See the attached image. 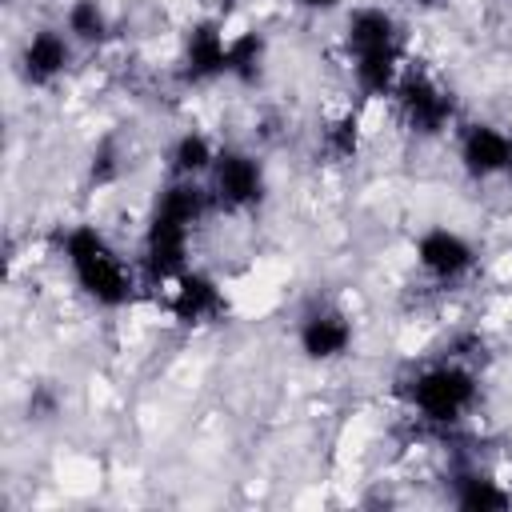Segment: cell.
<instances>
[{
    "instance_id": "8fae6325",
    "label": "cell",
    "mask_w": 512,
    "mask_h": 512,
    "mask_svg": "<svg viewBox=\"0 0 512 512\" xmlns=\"http://www.w3.org/2000/svg\"><path fill=\"white\" fill-rule=\"evenodd\" d=\"M228 44H232V36L224 32L220 20H196L184 32V44H180L184 80H192V84L228 80Z\"/></svg>"
},
{
    "instance_id": "7c38bea8",
    "label": "cell",
    "mask_w": 512,
    "mask_h": 512,
    "mask_svg": "<svg viewBox=\"0 0 512 512\" xmlns=\"http://www.w3.org/2000/svg\"><path fill=\"white\" fill-rule=\"evenodd\" d=\"M452 504L464 512H500L512 508V488H504L492 472L468 464L452 472Z\"/></svg>"
},
{
    "instance_id": "ba28073f",
    "label": "cell",
    "mask_w": 512,
    "mask_h": 512,
    "mask_svg": "<svg viewBox=\"0 0 512 512\" xmlns=\"http://www.w3.org/2000/svg\"><path fill=\"white\" fill-rule=\"evenodd\" d=\"M356 344V320L340 304H312L296 320V348L312 364H336Z\"/></svg>"
},
{
    "instance_id": "ac0fdd59",
    "label": "cell",
    "mask_w": 512,
    "mask_h": 512,
    "mask_svg": "<svg viewBox=\"0 0 512 512\" xmlns=\"http://www.w3.org/2000/svg\"><path fill=\"white\" fill-rule=\"evenodd\" d=\"M504 180H508V184H512V164H508V176H504Z\"/></svg>"
},
{
    "instance_id": "30bf717a",
    "label": "cell",
    "mask_w": 512,
    "mask_h": 512,
    "mask_svg": "<svg viewBox=\"0 0 512 512\" xmlns=\"http://www.w3.org/2000/svg\"><path fill=\"white\" fill-rule=\"evenodd\" d=\"M168 288V316L184 328H200V324H212L224 316L228 300H224V284L212 276V272H200V268H188L180 272Z\"/></svg>"
},
{
    "instance_id": "8992f818",
    "label": "cell",
    "mask_w": 512,
    "mask_h": 512,
    "mask_svg": "<svg viewBox=\"0 0 512 512\" xmlns=\"http://www.w3.org/2000/svg\"><path fill=\"white\" fill-rule=\"evenodd\" d=\"M76 40L64 32V24H36L16 52V72L28 88H48L56 80L68 76V68L76 64Z\"/></svg>"
},
{
    "instance_id": "7a4b0ae2",
    "label": "cell",
    "mask_w": 512,
    "mask_h": 512,
    "mask_svg": "<svg viewBox=\"0 0 512 512\" xmlns=\"http://www.w3.org/2000/svg\"><path fill=\"white\" fill-rule=\"evenodd\" d=\"M60 256L72 288L96 308L116 312L132 304L136 288L144 284L136 256H124V248L100 224H72L60 236Z\"/></svg>"
},
{
    "instance_id": "e0dca14e",
    "label": "cell",
    "mask_w": 512,
    "mask_h": 512,
    "mask_svg": "<svg viewBox=\"0 0 512 512\" xmlns=\"http://www.w3.org/2000/svg\"><path fill=\"white\" fill-rule=\"evenodd\" d=\"M292 8H300V12H308V16H336V12H344L352 0H288Z\"/></svg>"
},
{
    "instance_id": "4fadbf2b",
    "label": "cell",
    "mask_w": 512,
    "mask_h": 512,
    "mask_svg": "<svg viewBox=\"0 0 512 512\" xmlns=\"http://www.w3.org/2000/svg\"><path fill=\"white\" fill-rule=\"evenodd\" d=\"M220 144L200 132V128H184L172 144H168V176H184V180H208L212 164H216Z\"/></svg>"
},
{
    "instance_id": "5bb4252c",
    "label": "cell",
    "mask_w": 512,
    "mask_h": 512,
    "mask_svg": "<svg viewBox=\"0 0 512 512\" xmlns=\"http://www.w3.org/2000/svg\"><path fill=\"white\" fill-rule=\"evenodd\" d=\"M60 24L76 40V48H100L112 36V12L104 8V0H68Z\"/></svg>"
},
{
    "instance_id": "5b68a950",
    "label": "cell",
    "mask_w": 512,
    "mask_h": 512,
    "mask_svg": "<svg viewBox=\"0 0 512 512\" xmlns=\"http://www.w3.org/2000/svg\"><path fill=\"white\" fill-rule=\"evenodd\" d=\"M208 192L216 200V212H252L268 196V168L252 148L220 144L208 172Z\"/></svg>"
},
{
    "instance_id": "9a60e30c",
    "label": "cell",
    "mask_w": 512,
    "mask_h": 512,
    "mask_svg": "<svg viewBox=\"0 0 512 512\" xmlns=\"http://www.w3.org/2000/svg\"><path fill=\"white\" fill-rule=\"evenodd\" d=\"M268 64V44L260 32H236L228 44V80L236 84H256Z\"/></svg>"
},
{
    "instance_id": "277c9868",
    "label": "cell",
    "mask_w": 512,
    "mask_h": 512,
    "mask_svg": "<svg viewBox=\"0 0 512 512\" xmlns=\"http://www.w3.org/2000/svg\"><path fill=\"white\" fill-rule=\"evenodd\" d=\"M392 104L404 128H412L416 136H440L448 128H460V108H456L452 88L424 68H412V64L404 68L392 92Z\"/></svg>"
},
{
    "instance_id": "52a82bcc",
    "label": "cell",
    "mask_w": 512,
    "mask_h": 512,
    "mask_svg": "<svg viewBox=\"0 0 512 512\" xmlns=\"http://www.w3.org/2000/svg\"><path fill=\"white\" fill-rule=\"evenodd\" d=\"M412 260L432 284H460L476 268V244L452 224H428L412 240Z\"/></svg>"
},
{
    "instance_id": "2e32d148",
    "label": "cell",
    "mask_w": 512,
    "mask_h": 512,
    "mask_svg": "<svg viewBox=\"0 0 512 512\" xmlns=\"http://www.w3.org/2000/svg\"><path fill=\"white\" fill-rule=\"evenodd\" d=\"M324 152L332 160H352L360 152V120L352 112L336 116L328 128H324Z\"/></svg>"
},
{
    "instance_id": "d6986e66",
    "label": "cell",
    "mask_w": 512,
    "mask_h": 512,
    "mask_svg": "<svg viewBox=\"0 0 512 512\" xmlns=\"http://www.w3.org/2000/svg\"><path fill=\"white\" fill-rule=\"evenodd\" d=\"M412 4H436V0H412Z\"/></svg>"
},
{
    "instance_id": "6da1fadb",
    "label": "cell",
    "mask_w": 512,
    "mask_h": 512,
    "mask_svg": "<svg viewBox=\"0 0 512 512\" xmlns=\"http://www.w3.org/2000/svg\"><path fill=\"white\" fill-rule=\"evenodd\" d=\"M340 44H344V60H348L356 92L364 100H392L408 68L404 32H400L396 12L384 4H348Z\"/></svg>"
},
{
    "instance_id": "3957f363",
    "label": "cell",
    "mask_w": 512,
    "mask_h": 512,
    "mask_svg": "<svg viewBox=\"0 0 512 512\" xmlns=\"http://www.w3.org/2000/svg\"><path fill=\"white\" fill-rule=\"evenodd\" d=\"M404 396L420 424L432 428H456L464 424L480 404V376L460 356H440L432 364H420L412 380L404 384Z\"/></svg>"
},
{
    "instance_id": "9c48e42d",
    "label": "cell",
    "mask_w": 512,
    "mask_h": 512,
    "mask_svg": "<svg viewBox=\"0 0 512 512\" xmlns=\"http://www.w3.org/2000/svg\"><path fill=\"white\" fill-rule=\"evenodd\" d=\"M456 164L476 184L504 180L508 176V164H512V128L492 124V120H468V124H460Z\"/></svg>"
}]
</instances>
